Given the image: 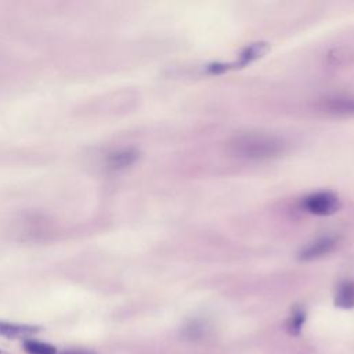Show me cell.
Masks as SVG:
<instances>
[{
	"instance_id": "cell-11",
	"label": "cell",
	"mask_w": 354,
	"mask_h": 354,
	"mask_svg": "<svg viewBox=\"0 0 354 354\" xmlns=\"http://www.w3.org/2000/svg\"><path fill=\"white\" fill-rule=\"evenodd\" d=\"M0 354H8V353H6V351H1V350H0Z\"/></svg>"
},
{
	"instance_id": "cell-7",
	"label": "cell",
	"mask_w": 354,
	"mask_h": 354,
	"mask_svg": "<svg viewBox=\"0 0 354 354\" xmlns=\"http://www.w3.org/2000/svg\"><path fill=\"white\" fill-rule=\"evenodd\" d=\"M137 158V153L133 149H123L112 153L109 156V165L112 169H122L130 166Z\"/></svg>"
},
{
	"instance_id": "cell-8",
	"label": "cell",
	"mask_w": 354,
	"mask_h": 354,
	"mask_svg": "<svg viewBox=\"0 0 354 354\" xmlns=\"http://www.w3.org/2000/svg\"><path fill=\"white\" fill-rule=\"evenodd\" d=\"M24 350L28 354H57V348L54 346L35 339H26L24 342Z\"/></svg>"
},
{
	"instance_id": "cell-9",
	"label": "cell",
	"mask_w": 354,
	"mask_h": 354,
	"mask_svg": "<svg viewBox=\"0 0 354 354\" xmlns=\"http://www.w3.org/2000/svg\"><path fill=\"white\" fill-rule=\"evenodd\" d=\"M304 321H306V313L303 311V308L297 307L292 311L289 319H288V324H286V329L290 335L293 336H297L300 335L301 332V328L304 325Z\"/></svg>"
},
{
	"instance_id": "cell-3",
	"label": "cell",
	"mask_w": 354,
	"mask_h": 354,
	"mask_svg": "<svg viewBox=\"0 0 354 354\" xmlns=\"http://www.w3.org/2000/svg\"><path fill=\"white\" fill-rule=\"evenodd\" d=\"M318 109L326 115L347 118L354 116V94H330L321 98L317 104Z\"/></svg>"
},
{
	"instance_id": "cell-6",
	"label": "cell",
	"mask_w": 354,
	"mask_h": 354,
	"mask_svg": "<svg viewBox=\"0 0 354 354\" xmlns=\"http://www.w3.org/2000/svg\"><path fill=\"white\" fill-rule=\"evenodd\" d=\"M335 304L342 308L354 307V283L343 282L337 286L335 293Z\"/></svg>"
},
{
	"instance_id": "cell-5",
	"label": "cell",
	"mask_w": 354,
	"mask_h": 354,
	"mask_svg": "<svg viewBox=\"0 0 354 354\" xmlns=\"http://www.w3.org/2000/svg\"><path fill=\"white\" fill-rule=\"evenodd\" d=\"M40 332L39 326L0 321V336L6 339H26Z\"/></svg>"
},
{
	"instance_id": "cell-1",
	"label": "cell",
	"mask_w": 354,
	"mask_h": 354,
	"mask_svg": "<svg viewBox=\"0 0 354 354\" xmlns=\"http://www.w3.org/2000/svg\"><path fill=\"white\" fill-rule=\"evenodd\" d=\"M230 152L246 160H268L278 158L286 149V142L274 134L245 133L228 142Z\"/></svg>"
},
{
	"instance_id": "cell-4",
	"label": "cell",
	"mask_w": 354,
	"mask_h": 354,
	"mask_svg": "<svg viewBox=\"0 0 354 354\" xmlns=\"http://www.w3.org/2000/svg\"><path fill=\"white\" fill-rule=\"evenodd\" d=\"M335 246H336V239L333 236H321V238L314 239L308 245H306L301 249L299 257L304 261L315 260V259L324 257L325 254L330 253Z\"/></svg>"
},
{
	"instance_id": "cell-2",
	"label": "cell",
	"mask_w": 354,
	"mask_h": 354,
	"mask_svg": "<svg viewBox=\"0 0 354 354\" xmlns=\"http://www.w3.org/2000/svg\"><path fill=\"white\" fill-rule=\"evenodd\" d=\"M339 198L330 191H318L301 199V207L315 216H329L339 209Z\"/></svg>"
},
{
	"instance_id": "cell-10",
	"label": "cell",
	"mask_w": 354,
	"mask_h": 354,
	"mask_svg": "<svg viewBox=\"0 0 354 354\" xmlns=\"http://www.w3.org/2000/svg\"><path fill=\"white\" fill-rule=\"evenodd\" d=\"M62 354H94V353L86 351V350H69V351H65Z\"/></svg>"
}]
</instances>
